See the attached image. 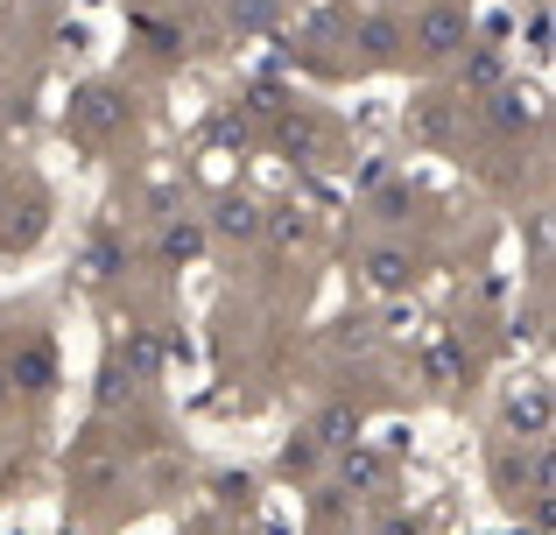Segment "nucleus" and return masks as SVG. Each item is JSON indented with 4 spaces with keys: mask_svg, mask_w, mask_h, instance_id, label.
<instances>
[{
    "mask_svg": "<svg viewBox=\"0 0 556 535\" xmlns=\"http://www.w3.org/2000/svg\"><path fill=\"white\" fill-rule=\"evenodd\" d=\"M465 42H472V14H465L458 0H422V14H416V50L422 56H458Z\"/></svg>",
    "mask_w": 556,
    "mask_h": 535,
    "instance_id": "nucleus-1",
    "label": "nucleus"
},
{
    "mask_svg": "<svg viewBox=\"0 0 556 535\" xmlns=\"http://www.w3.org/2000/svg\"><path fill=\"white\" fill-rule=\"evenodd\" d=\"M543 120V92L535 85H493V99H486V127L493 135H529V127Z\"/></svg>",
    "mask_w": 556,
    "mask_h": 535,
    "instance_id": "nucleus-2",
    "label": "nucleus"
},
{
    "mask_svg": "<svg viewBox=\"0 0 556 535\" xmlns=\"http://www.w3.org/2000/svg\"><path fill=\"white\" fill-rule=\"evenodd\" d=\"M507 430H515V437H529V444H543L549 437V387L543 381H529V387H515V395H507Z\"/></svg>",
    "mask_w": 556,
    "mask_h": 535,
    "instance_id": "nucleus-3",
    "label": "nucleus"
},
{
    "mask_svg": "<svg viewBox=\"0 0 556 535\" xmlns=\"http://www.w3.org/2000/svg\"><path fill=\"white\" fill-rule=\"evenodd\" d=\"M71 120H78L85 135H113V127L127 120V99H121V92H106V85H92V92H78Z\"/></svg>",
    "mask_w": 556,
    "mask_h": 535,
    "instance_id": "nucleus-4",
    "label": "nucleus"
},
{
    "mask_svg": "<svg viewBox=\"0 0 556 535\" xmlns=\"http://www.w3.org/2000/svg\"><path fill=\"white\" fill-rule=\"evenodd\" d=\"M14 387H22V395H50V381H56V353H50V345H42V339H28L22 345V353H14Z\"/></svg>",
    "mask_w": 556,
    "mask_h": 535,
    "instance_id": "nucleus-5",
    "label": "nucleus"
},
{
    "mask_svg": "<svg viewBox=\"0 0 556 535\" xmlns=\"http://www.w3.org/2000/svg\"><path fill=\"white\" fill-rule=\"evenodd\" d=\"M380 486H388V458L345 444V494H380Z\"/></svg>",
    "mask_w": 556,
    "mask_h": 535,
    "instance_id": "nucleus-6",
    "label": "nucleus"
},
{
    "mask_svg": "<svg viewBox=\"0 0 556 535\" xmlns=\"http://www.w3.org/2000/svg\"><path fill=\"white\" fill-rule=\"evenodd\" d=\"M261 219H268V212L247 205V198H218V212H212V226L226 240H261Z\"/></svg>",
    "mask_w": 556,
    "mask_h": 535,
    "instance_id": "nucleus-7",
    "label": "nucleus"
},
{
    "mask_svg": "<svg viewBox=\"0 0 556 535\" xmlns=\"http://www.w3.org/2000/svg\"><path fill=\"white\" fill-rule=\"evenodd\" d=\"M408 275H416V268H408L402 247H374V254H367V282H374V289H408Z\"/></svg>",
    "mask_w": 556,
    "mask_h": 535,
    "instance_id": "nucleus-8",
    "label": "nucleus"
},
{
    "mask_svg": "<svg viewBox=\"0 0 556 535\" xmlns=\"http://www.w3.org/2000/svg\"><path fill=\"white\" fill-rule=\"evenodd\" d=\"M311 437H317V444H331V451H345V444H359V416H353V409H325Z\"/></svg>",
    "mask_w": 556,
    "mask_h": 535,
    "instance_id": "nucleus-9",
    "label": "nucleus"
},
{
    "mask_svg": "<svg viewBox=\"0 0 556 535\" xmlns=\"http://www.w3.org/2000/svg\"><path fill=\"white\" fill-rule=\"evenodd\" d=\"M275 14H282V0H232V36H254V28H268Z\"/></svg>",
    "mask_w": 556,
    "mask_h": 535,
    "instance_id": "nucleus-10",
    "label": "nucleus"
},
{
    "mask_svg": "<svg viewBox=\"0 0 556 535\" xmlns=\"http://www.w3.org/2000/svg\"><path fill=\"white\" fill-rule=\"evenodd\" d=\"M121 262H127V254H121V240H113V233H99L92 247H85V275H92V282H106V275H121Z\"/></svg>",
    "mask_w": 556,
    "mask_h": 535,
    "instance_id": "nucleus-11",
    "label": "nucleus"
},
{
    "mask_svg": "<svg viewBox=\"0 0 556 535\" xmlns=\"http://www.w3.org/2000/svg\"><path fill=\"white\" fill-rule=\"evenodd\" d=\"M198 247H204V226H190V219L163 226V262H190Z\"/></svg>",
    "mask_w": 556,
    "mask_h": 535,
    "instance_id": "nucleus-12",
    "label": "nucleus"
},
{
    "mask_svg": "<svg viewBox=\"0 0 556 535\" xmlns=\"http://www.w3.org/2000/svg\"><path fill=\"white\" fill-rule=\"evenodd\" d=\"M501 78H507V71H501V56H493V50H479L472 64H465V92H493Z\"/></svg>",
    "mask_w": 556,
    "mask_h": 535,
    "instance_id": "nucleus-13",
    "label": "nucleus"
},
{
    "mask_svg": "<svg viewBox=\"0 0 556 535\" xmlns=\"http://www.w3.org/2000/svg\"><path fill=\"white\" fill-rule=\"evenodd\" d=\"M458 367H465V353H458V345L444 339V345L430 353V381H437V387H451V381H458Z\"/></svg>",
    "mask_w": 556,
    "mask_h": 535,
    "instance_id": "nucleus-14",
    "label": "nucleus"
},
{
    "mask_svg": "<svg viewBox=\"0 0 556 535\" xmlns=\"http://www.w3.org/2000/svg\"><path fill=\"white\" fill-rule=\"evenodd\" d=\"M261 233H268L275 247H296V240H303V219H296V212H275V219H261Z\"/></svg>",
    "mask_w": 556,
    "mask_h": 535,
    "instance_id": "nucleus-15",
    "label": "nucleus"
},
{
    "mask_svg": "<svg viewBox=\"0 0 556 535\" xmlns=\"http://www.w3.org/2000/svg\"><path fill=\"white\" fill-rule=\"evenodd\" d=\"M521 472H529V466H521V451H501L493 480H501V494H507V500H521Z\"/></svg>",
    "mask_w": 556,
    "mask_h": 535,
    "instance_id": "nucleus-16",
    "label": "nucleus"
},
{
    "mask_svg": "<svg viewBox=\"0 0 556 535\" xmlns=\"http://www.w3.org/2000/svg\"><path fill=\"white\" fill-rule=\"evenodd\" d=\"M127 359H135V373H155V359H163V353H155L149 331H127Z\"/></svg>",
    "mask_w": 556,
    "mask_h": 535,
    "instance_id": "nucleus-17",
    "label": "nucleus"
},
{
    "mask_svg": "<svg viewBox=\"0 0 556 535\" xmlns=\"http://www.w3.org/2000/svg\"><path fill=\"white\" fill-rule=\"evenodd\" d=\"M394 42H402V28H394L388 14H374V22H367V50H374V56H388Z\"/></svg>",
    "mask_w": 556,
    "mask_h": 535,
    "instance_id": "nucleus-18",
    "label": "nucleus"
},
{
    "mask_svg": "<svg viewBox=\"0 0 556 535\" xmlns=\"http://www.w3.org/2000/svg\"><path fill=\"white\" fill-rule=\"evenodd\" d=\"M529 50L549 56V14H535V22H529Z\"/></svg>",
    "mask_w": 556,
    "mask_h": 535,
    "instance_id": "nucleus-19",
    "label": "nucleus"
},
{
    "mask_svg": "<svg viewBox=\"0 0 556 535\" xmlns=\"http://www.w3.org/2000/svg\"><path fill=\"white\" fill-rule=\"evenodd\" d=\"M388 535H416V522H388Z\"/></svg>",
    "mask_w": 556,
    "mask_h": 535,
    "instance_id": "nucleus-20",
    "label": "nucleus"
}]
</instances>
